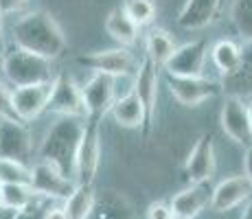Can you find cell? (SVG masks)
Instances as JSON below:
<instances>
[{
  "label": "cell",
  "instance_id": "6da1fadb",
  "mask_svg": "<svg viewBox=\"0 0 252 219\" xmlns=\"http://www.w3.org/2000/svg\"><path fill=\"white\" fill-rule=\"evenodd\" d=\"M11 40L18 48L57 60L66 51V37L62 27L48 11H29L11 24Z\"/></svg>",
  "mask_w": 252,
  "mask_h": 219
},
{
  "label": "cell",
  "instance_id": "7a4b0ae2",
  "mask_svg": "<svg viewBox=\"0 0 252 219\" xmlns=\"http://www.w3.org/2000/svg\"><path fill=\"white\" fill-rule=\"evenodd\" d=\"M84 123H86V119L62 116L46 131L44 140H42L40 149H37V158L53 162L64 175L75 180V154H77V147H79Z\"/></svg>",
  "mask_w": 252,
  "mask_h": 219
},
{
  "label": "cell",
  "instance_id": "3957f363",
  "mask_svg": "<svg viewBox=\"0 0 252 219\" xmlns=\"http://www.w3.org/2000/svg\"><path fill=\"white\" fill-rule=\"evenodd\" d=\"M0 70H2L4 79L13 88L44 84V81L55 79L51 72V60H46V57H42V55H35V53H29L18 46H13L11 51L2 57Z\"/></svg>",
  "mask_w": 252,
  "mask_h": 219
},
{
  "label": "cell",
  "instance_id": "277c9868",
  "mask_svg": "<svg viewBox=\"0 0 252 219\" xmlns=\"http://www.w3.org/2000/svg\"><path fill=\"white\" fill-rule=\"evenodd\" d=\"M101 116H86L84 131L79 138V147L75 154V182L77 184H92L99 171L101 162V131H99Z\"/></svg>",
  "mask_w": 252,
  "mask_h": 219
},
{
  "label": "cell",
  "instance_id": "5b68a950",
  "mask_svg": "<svg viewBox=\"0 0 252 219\" xmlns=\"http://www.w3.org/2000/svg\"><path fill=\"white\" fill-rule=\"evenodd\" d=\"M77 64L88 68L92 72H103V75H112V77H125L136 72V68L140 62L136 60L129 48L121 46V48H110V51H96L90 55H79Z\"/></svg>",
  "mask_w": 252,
  "mask_h": 219
},
{
  "label": "cell",
  "instance_id": "8992f818",
  "mask_svg": "<svg viewBox=\"0 0 252 219\" xmlns=\"http://www.w3.org/2000/svg\"><path fill=\"white\" fill-rule=\"evenodd\" d=\"M169 92L178 103L187 105V108H195V105L204 103V101L217 96L224 88L220 81L208 79V77H171L167 79Z\"/></svg>",
  "mask_w": 252,
  "mask_h": 219
},
{
  "label": "cell",
  "instance_id": "52a82bcc",
  "mask_svg": "<svg viewBox=\"0 0 252 219\" xmlns=\"http://www.w3.org/2000/svg\"><path fill=\"white\" fill-rule=\"evenodd\" d=\"M48 112H55L60 116H77V119H86L88 110L84 103V94H81V86L75 84V79L68 75H57L53 79V92L46 105Z\"/></svg>",
  "mask_w": 252,
  "mask_h": 219
},
{
  "label": "cell",
  "instance_id": "ba28073f",
  "mask_svg": "<svg viewBox=\"0 0 252 219\" xmlns=\"http://www.w3.org/2000/svg\"><path fill=\"white\" fill-rule=\"evenodd\" d=\"M206 60H208V42L204 37H200V40L187 42L184 46L176 48L162 68L171 77H202L206 68Z\"/></svg>",
  "mask_w": 252,
  "mask_h": 219
},
{
  "label": "cell",
  "instance_id": "9c48e42d",
  "mask_svg": "<svg viewBox=\"0 0 252 219\" xmlns=\"http://www.w3.org/2000/svg\"><path fill=\"white\" fill-rule=\"evenodd\" d=\"M31 188L37 195L44 197H62L66 199L77 188V182L68 175H64L53 162L46 160H37L35 167H31V180H29Z\"/></svg>",
  "mask_w": 252,
  "mask_h": 219
},
{
  "label": "cell",
  "instance_id": "30bf717a",
  "mask_svg": "<svg viewBox=\"0 0 252 219\" xmlns=\"http://www.w3.org/2000/svg\"><path fill=\"white\" fill-rule=\"evenodd\" d=\"M51 92H53V81L13 88L11 101H13V110H16L18 121H22V123H31V121L37 119L42 112H46Z\"/></svg>",
  "mask_w": 252,
  "mask_h": 219
},
{
  "label": "cell",
  "instance_id": "8fae6325",
  "mask_svg": "<svg viewBox=\"0 0 252 219\" xmlns=\"http://www.w3.org/2000/svg\"><path fill=\"white\" fill-rule=\"evenodd\" d=\"M220 123L224 134L239 145L252 143V125L248 116V103L241 96H228L220 114Z\"/></svg>",
  "mask_w": 252,
  "mask_h": 219
},
{
  "label": "cell",
  "instance_id": "7c38bea8",
  "mask_svg": "<svg viewBox=\"0 0 252 219\" xmlns=\"http://www.w3.org/2000/svg\"><path fill=\"white\" fill-rule=\"evenodd\" d=\"M114 84H116V77L94 72L81 86V94H84L88 116H103L110 110V105L114 103Z\"/></svg>",
  "mask_w": 252,
  "mask_h": 219
},
{
  "label": "cell",
  "instance_id": "4fadbf2b",
  "mask_svg": "<svg viewBox=\"0 0 252 219\" xmlns=\"http://www.w3.org/2000/svg\"><path fill=\"white\" fill-rule=\"evenodd\" d=\"M252 197V182L246 175L226 178L213 188L211 193V208L215 213H226L239 206L241 202Z\"/></svg>",
  "mask_w": 252,
  "mask_h": 219
},
{
  "label": "cell",
  "instance_id": "5bb4252c",
  "mask_svg": "<svg viewBox=\"0 0 252 219\" xmlns=\"http://www.w3.org/2000/svg\"><path fill=\"white\" fill-rule=\"evenodd\" d=\"M31 154V134L22 121H0V158L24 160Z\"/></svg>",
  "mask_w": 252,
  "mask_h": 219
},
{
  "label": "cell",
  "instance_id": "9a60e30c",
  "mask_svg": "<svg viewBox=\"0 0 252 219\" xmlns=\"http://www.w3.org/2000/svg\"><path fill=\"white\" fill-rule=\"evenodd\" d=\"M184 171L191 182H211L213 173H215V145L208 134H202L200 140L193 145L187 164H184Z\"/></svg>",
  "mask_w": 252,
  "mask_h": 219
},
{
  "label": "cell",
  "instance_id": "2e32d148",
  "mask_svg": "<svg viewBox=\"0 0 252 219\" xmlns=\"http://www.w3.org/2000/svg\"><path fill=\"white\" fill-rule=\"evenodd\" d=\"M211 193H213V188L208 187V182H193L191 187H187L184 191L178 193L169 206H171L176 217L195 219L211 204Z\"/></svg>",
  "mask_w": 252,
  "mask_h": 219
},
{
  "label": "cell",
  "instance_id": "e0dca14e",
  "mask_svg": "<svg viewBox=\"0 0 252 219\" xmlns=\"http://www.w3.org/2000/svg\"><path fill=\"white\" fill-rule=\"evenodd\" d=\"M134 92L147 112V123H152L156 116L158 103V66H154L149 60H143L134 72Z\"/></svg>",
  "mask_w": 252,
  "mask_h": 219
},
{
  "label": "cell",
  "instance_id": "ac0fdd59",
  "mask_svg": "<svg viewBox=\"0 0 252 219\" xmlns=\"http://www.w3.org/2000/svg\"><path fill=\"white\" fill-rule=\"evenodd\" d=\"M224 0H187L178 13V24L184 31H200L215 22Z\"/></svg>",
  "mask_w": 252,
  "mask_h": 219
},
{
  "label": "cell",
  "instance_id": "d6986e66",
  "mask_svg": "<svg viewBox=\"0 0 252 219\" xmlns=\"http://www.w3.org/2000/svg\"><path fill=\"white\" fill-rule=\"evenodd\" d=\"M108 112L114 119V123H119L121 127L136 129L147 123V112H145L143 103H140V99L136 96L134 90H129L127 94H123L121 99H114V103L110 105Z\"/></svg>",
  "mask_w": 252,
  "mask_h": 219
},
{
  "label": "cell",
  "instance_id": "ffe728a7",
  "mask_svg": "<svg viewBox=\"0 0 252 219\" xmlns=\"http://www.w3.org/2000/svg\"><path fill=\"white\" fill-rule=\"evenodd\" d=\"M105 31H108V35L119 42L121 46L129 48L138 42L140 27L132 18H127V13L119 7V9H112V11L108 13V18H105Z\"/></svg>",
  "mask_w": 252,
  "mask_h": 219
},
{
  "label": "cell",
  "instance_id": "44dd1931",
  "mask_svg": "<svg viewBox=\"0 0 252 219\" xmlns=\"http://www.w3.org/2000/svg\"><path fill=\"white\" fill-rule=\"evenodd\" d=\"M224 90L230 92V96H241L246 92H252V42L246 51H241V62L235 72L224 77Z\"/></svg>",
  "mask_w": 252,
  "mask_h": 219
},
{
  "label": "cell",
  "instance_id": "7402d4cb",
  "mask_svg": "<svg viewBox=\"0 0 252 219\" xmlns=\"http://www.w3.org/2000/svg\"><path fill=\"white\" fill-rule=\"evenodd\" d=\"M94 188L92 184H77V188L66 197V217L68 219H90L92 211H94Z\"/></svg>",
  "mask_w": 252,
  "mask_h": 219
},
{
  "label": "cell",
  "instance_id": "603a6c76",
  "mask_svg": "<svg viewBox=\"0 0 252 219\" xmlns=\"http://www.w3.org/2000/svg\"><path fill=\"white\" fill-rule=\"evenodd\" d=\"M145 51H147V60L154 66H164L176 51V44L164 29H152L145 40Z\"/></svg>",
  "mask_w": 252,
  "mask_h": 219
},
{
  "label": "cell",
  "instance_id": "cb8c5ba5",
  "mask_svg": "<svg viewBox=\"0 0 252 219\" xmlns=\"http://www.w3.org/2000/svg\"><path fill=\"white\" fill-rule=\"evenodd\" d=\"M211 60L215 68L221 72V75H230V72L237 70L241 62V48L237 46L232 40H220L217 44H213L211 48Z\"/></svg>",
  "mask_w": 252,
  "mask_h": 219
},
{
  "label": "cell",
  "instance_id": "d4e9b609",
  "mask_svg": "<svg viewBox=\"0 0 252 219\" xmlns=\"http://www.w3.org/2000/svg\"><path fill=\"white\" fill-rule=\"evenodd\" d=\"M35 197H37V193L31 188V184L11 182V184H2V197H0V202L4 206L13 208V211H24L27 206H31V202Z\"/></svg>",
  "mask_w": 252,
  "mask_h": 219
},
{
  "label": "cell",
  "instance_id": "484cf974",
  "mask_svg": "<svg viewBox=\"0 0 252 219\" xmlns=\"http://www.w3.org/2000/svg\"><path fill=\"white\" fill-rule=\"evenodd\" d=\"M123 9L127 18H132L138 27L152 24L156 20V4L154 0H123Z\"/></svg>",
  "mask_w": 252,
  "mask_h": 219
},
{
  "label": "cell",
  "instance_id": "4316f807",
  "mask_svg": "<svg viewBox=\"0 0 252 219\" xmlns=\"http://www.w3.org/2000/svg\"><path fill=\"white\" fill-rule=\"evenodd\" d=\"M230 18L237 31L248 42H252V0H232Z\"/></svg>",
  "mask_w": 252,
  "mask_h": 219
},
{
  "label": "cell",
  "instance_id": "83f0119b",
  "mask_svg": "<svg viewBox=\"0 0 252 219\" xmlns=\"http://www.w3.org/2000/svg\"><path fill=\"white\" fill-rule=\"evenodd\" d=\"M29 180H31V169L24 162L11 158H0V182L2 184H11V182L29 184Z\"/></svg>",
  "mask_w": 252,
  "mask_h": 219
},
{
  "label": "cell",
  "instance_id": "f1b7e54d",
  "mask_svg": "<svg viewBox=\"0 0 252 219\" xmlns=\"http://www.w3.org/2000/svg\"><path fill=\"white\" fill-rule=\"evenodd\" d=\"M11 88L0 79V121H18L16 110H13V101H11Z\"/></svg>",
  "mask_w": 252,
  "mask_h": 219
},
{
  "label": "cell",
  "instance_id": "f546056e",
  "mask_svg": "<svg viewBox=\"0 0 252 219\" xmlns=\"http://www.w3.org/2000/svg\"><path fill=\"white\" fill-rule=\"evenodd\" d=\"M171 217H173L171 206H167L162 202H154L147 208V219H171Z\"/></svg>",
  "mask_w": 252,
  "mask_h": 219
},
{
  "label": "cell",
  "instance_id": "4dcf8cb0",
  "mask_svg": "<svg viewBox=\"0 0 252 219\" xmlns=\"http://www.w3.org/2000/svg\"><path fill=\"white\" fill-rule=\"evenodd\" d=\"M24 2L27 0H0V9H2V13H13L18 9H22Z\"/></svg>",
  "mask_w": 252,
  "mask_h": 219
},
{
  "label": "cell",
  "instance_id": "1f68e13d",
  "mask_svg": "<svg viewBox=\"0 0 252 219\" xmlns=\"http://www.w3.org/2000/svg\"><path fill=\"white\" fill-rule=\"evenodd\" d=\"M244 171H246V178L252 182V143L248 145V149H246V156H244Z\"/></svg>",
  "mask_w": 252,
  "mask_h": 219
},
{
  "label": "cell",
  "instance_id": "d6a6232c",
  "mask_svg": "<svg viewBox=\"0 0 252 219\" xmlns=\"http://www.w3.org/2000/svg\"><path fill=\"white\" fill-rule=\"evenodd\" d=\"M44 219H68V217H66V211H64V208L53 206V208H46Z\"/></svg>",
  "mask_w": 252,
  "mask_h": 219
},
{
  "label": "cell",
  "instance_id": "836d02e7",
  "mask_svg": "<svg viewBox=\"0 0 252 219\" xmlns=\"http://www.w3.org/2000/svg\"><path fill=\"white\" fill-rule=\"evenodd\" d=\"M18 213L20 211H13V208L4 206V204L0 202V219H18Z\"/></svg>",
  "mask_w": 252,
  "mask_h": 219
},
{
  "label": "cell",
  "instance_id": "e575fe53",
  "mask_svg": "<svg viewBox=\"0 0 252 219\" xmlns=\"http://www.w3.org/2000/svg\"><path fill=\"white\" fill-rule=\"evenodd\" d=\"M241 219H252V197L248 199V204H246L244 215H241Z\"/></svg>",
  "mask_w": 252,
  "mask_h": 219
},
{
  "label": "cell",
  "instance_id": "d590c367",
  "mask_svg": "<svg viewBox=\"0 0 252 219\" xmlns=\"http://www.w3.org/2000/svg\"><path fill=\"white\" fill-rule=\"evenodd\" d=\"M248 116H250V125H252V101L248 103Z\"/></svg>",
  "mask_w": 252,
  "mask_h": 219
},
{
  "label": "cell",
  "instance_id": "8d00e7d4",
  "mask_svg": "<svg viewBox=\"0 0 252 219\" xmlns=\"http://www.w3.org/2000/svg\"><path fill=\"white\" fill-rule=\"evenodd\" d=\"M2 16L4 13H2V9H0V31H2Z\"/></svg>",
  "mask_w": 252,
  "mask_h": 219
},
{
  "label": "cell",
  "instance_id": "74e56055",
  "mask_svg": "<svg viewBox=\"0 0 252 219\" xmlns=\"http://www.w3.org/2000/svg\"><path fill=\"white\" fill-rule=\"evenodd\" d=\"M0 197H2V182H0Z\"/></svg>",
  "mask_w": 252,
  "mask_h": 219
},
{
  "label": "cell",
  "instance_id": "f35d334b",
  "mask_svg": "<svg viewBox=\"0 0 252 219\" xmlns=\"http://www.w3.org/2000/svg\"><path fill=\"white\" fill-rule=\"evenodd\" d=\"M0 64H2V51H0Z\"/></svg>",
  "mask_w": 252,
  "mask_h": 219
},
{
  "label": "cell",
  "instance_id": "ab89813d",
  "mask_svg": "<svg viewBox=\"0 0 252 219\" xmlns=\"http://www.w3.org/2000/svg\"><path fill=\"white\" fill-rule=\"evenodd\" d=\"M171 219H180V217H176V215H173V217H171Z\"/></svg>",
  "mask_w": 252,
  "mask_h": 219
}]
</instances>
